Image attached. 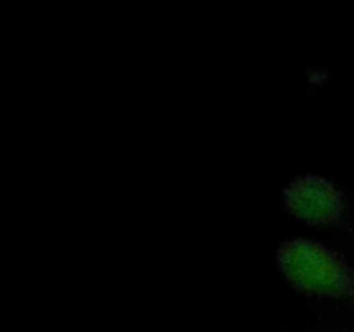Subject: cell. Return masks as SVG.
<instances>
[{
	"instance_id": "cell-2",
	"label": "cell",
	"mask_w": 354,
	"mask_h": 332,
	"mask_svg": "<svg viewBox=\"0 0 354 332\" xmlns=\"http://www.w3.org/2000/svg\"><path fill=\"white\" fill-rule=\"evenodd\" d=\"M283 204L294 216L315 225H341L348 213L344 194L318 175L296 178L283 190Z\"/></svg>"
},
{
	"instance_id": "cell-1",
	"label": "cell",
	"mask_w": 354,
	"mask_h": 332,
	"mask_svg": "<svg viewBox=\"0 0 354 332\" xmlns=\"http://www.w3.org/2000/svg\"><path fill=\"white\" fill-rule=\"evenodd\" d=\"M277 265L301 293L354 303V270L339 252L320 242L287 241L277 251Z\"/></svg>"
}]
</instances>
